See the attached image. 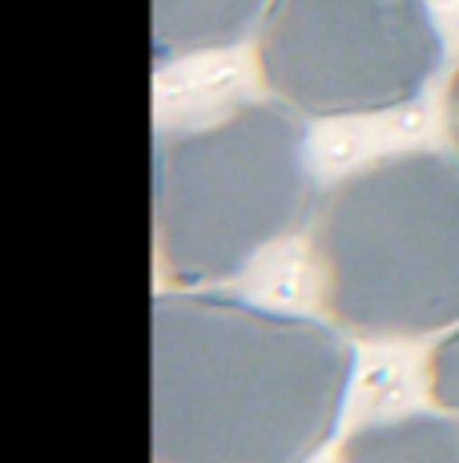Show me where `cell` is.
Segmentation results:
<instances>
[{
    "instance_id": "obj_1",
    "label": "cell",
    "mask_w": 459,
    "mask_h": 463,
    "mask_svg": "<svg viewBox=\"0 0 459 463\" xmlns=\"http://www.w3.org/2000/svg\"><path fill=\"white\" fill-rule=\"evenodd\" d=\"M149 343L154 463H306L355 367L331 326L214 295H162Z\"/></svg>"
},
{
    "instance_id": "obj_2",
    "label": "cell",
    "mask_w": 459,
    "mask_h": 463,
    "mask_svg": "<svg viewBox=\"0 0 459 463\" xmlns=\"http://www.w3.org/2000/svg\"><path fill=\"white\" fill-rule=\"evenodd\" d=\"M314 262L331 315L359 335L459 323V157L399 154L334 185L314 213Z\"/></svg>"
},
{
    "instance_id": "obj_3",
    "label": "cell",
    "mask_w": 459,
    "mask_h": 463,
    "mask_svg": "<svg viewBox=\"0 0 459 463\" xmlns=\"http://www.w3.org/2000/svg\"><path fill=\"white\" fill-rule=\"evenodd\" d=\"M314 206L303 113L238 105L201 129L157 133L154 230L173 279L218 282L298 226Z\"/></svg>"
},
{
    "instance_id": "obj_4",
    "label": "cell",
    "mask_w": 459,
    "mask_h": 463,
    "mask_svg": "<svg viewBox=\"0 0 459 463\" xmlns=\"http://www.w3.org/2000/svg\"><path fill=\"white\" fill-rule=\"evenodd\" d=\"M258 65L303 118H359L415 101L444 65V37L427 0H270Z\"/></svg>"
},
{
    "instance_id": "obj_5",
    "label": "cell",
    "mask_w": 459,
    "mask_h": 463,
    "mask_svg": "<svg viewBox=\"0 0 459 463\" xmlns=\"http://www.w3.org/2000/svg\"><path fill=\"white\" fill-rule=\"evenodd\" d=\"M270 0H149V41L154 61L193 57L230 49L267 16Z\"/></svg>"
},
{
    "instance_id": "obj_6",
    "label": "cell",
    "mask_w": 459,
    "mask_h": 463,
    "mask_svg": "<svg viewBox=\"0 0 459 463\" xmlns=\"http://www.w3.org/2000/svg\"><path fill=\"white\" fill-rule=\"evenodd\" d=\"M342 463H459V420L403 415L370 423L347 439Z\"/></svg>"
},
{
    "instance_id": "obj_7",
    "label": "cell",
    "mask_w": 459,
    "mask_h": 463,
    "mask_svg": "<svg viewBox=\"0 0 459 463\" xmlns=\"http://www.w3.org/2000/svg\"><path fill=\"white\" fill-rule=\"evenodd\" d=\"M431 395L439 407L459 411V331L447 335L431 354Z\"/></svg>"
},
{
    "instance_id": "obj_8",
    "label": "cell",
    "mask_w": 459,
    "mask_h": 463,
    "mask_svg": "<svg viewBox=\"0 0 459 463\" xmlns=\"http://www.w3.org/2000/svg\"><path fill=\"white\" fill-rule=\"evenodd\" d=\"M447 126H452V141L459 149V69L452 77V89H447Z\"/></svg>"
}]
</instances>
